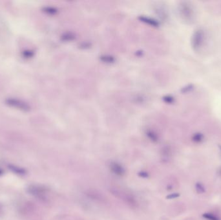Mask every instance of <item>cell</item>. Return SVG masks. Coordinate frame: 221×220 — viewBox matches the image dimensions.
Here are the masks:
<instances>
[{
	"label": "cell",
	"mask_w": 221,
	"mask_h": 220,
	"mask_svg": "<svg viewBox=\"0 0 221 220\" xmlns=\"http://www.w3.org/2000/svg\"><path fill=\"white\" fill-rule=\"evenodd\" d=\"M109 168L113 174H115L116 176H123L126 174L125 169L118 163L111 162L109 165Z\"/></svg>",
	"instance_id": "3957f363"
},
{
	"label": "cell",
	"mask_w": 221,
	"mask_h": 220,
	"mask_svg": "<svg viewBox=\"0 0 221 220\" xmlns=\"http://www.w3.org/2000/svg\"><path fill=\"white\" fill-rule=\"evenodd\" d=\"M205 41V32L202 29H197L194 31L191 37V47L194 51H199Z\"/></svg>",
	"instance_id": "6da1fadb"
},
{
	"label": "cell",
	"mask_w": 221,
	"mask_h": 220,
	"mask_svg": "<svg viewBox=\"0 0 221 220\" xmlns=\"http://www.w3.org/2000/svg\"><path fill=\"white\" fill-rule=\"evenodd\" d=\"M179 196H180V194H179V193H173V194H171L167 196V199H175Z\"/></svg>",
	"instance_id": "ba28073f"
},
{
	"label": "cell",
	"mask_w": 221,
	"mask_h": 220,
	"mask_svg": "<svg viewBox=\"0 0 221 220\" xmlns=\"http://www.w3.org/2000/svg\"><path fill=\"white\" fill-rule=\"evenodd\" d=\"M204 139V136L201 133H196L192 136V141L196 144H200Z\"/></svg>",
	"instance_id": "277c9868"
},
{
	"label": "cell",
	"mask_w": 221,
	"mask_h": 220,
	"mask_svg": "<svg viewBox=\"0 0 221 220\" xmlns=\"http://www.w3.org/2000/svg\"><path fill=\"white\" fill-rule=\"evenodd\" d=\"M195 190L198 194H203L206 192V189L204 186L200 182H197L195 183Z\"/></svg>",
	"instance_id": "5b68a950"
},
{
	"label": "cell",
	"mask_w": 221,
	"mask_h": 220,
	"mask_svg": "<svg viewBox=\"0 0 221 220\" xmlns=\"http://www.w3.org/2000/svg\"><path fill=\"white\" fill-rule=\"evenodd\" d=\"M219 148H220V149L221 150V145H219Z\"/></svg>",
	"instance_id": "30bf717a"
},
{
	"label": "cell",
	"mask_w": 221,
	"mask_h": 220,
	"mask_svg": "<svg viewBox=\"0 0 221 220\" xmlns=\"http://www.w3.org/2000/svg\"><path fill=\"white\" fill-rule=\"evenodd\" d=\"M194 89H195V86H194V85L189 84L187 86H186L184 88H183L182 92L184 93H187V92H191Z\"/></svg>",
	"instance_id": "52a82bcc"
},
{
	"label": "cell",
	"mask_w": 221,
	"mask_h": 220,
	"mask_svg": "<svg viewBox=\"0 0 221 220\" xmlns=\"http://www.w3.org/2000/svg\"><path fill=\"white\" fill-rule=\"evenodd\" d=\"M138 175L141 177L144 178H148V174L146 172H140L138 174Z\"/></svg>",
	"instance_id": "9c48e42d"
},
{
	"label": "cell",
	"mask_w": 221,
	"mask_h": 220,
	"mask_svg": "<svg viewBox=\"0 0 221 220\" xmlns=\"http://www.w3.org/2000/svg\"><path fill=\"white\" fill-rule=\"evenodd\" d=\"M180 11L181 15L186 21H194L195 18V9L193 5L189 2H183L180 7Z\"/></svg>",
	"instance_id": "7a4b0ae2"
},
{
	"label": "cell",
	"mask_w": 221,
	"mask_h": 220,
	"mask_svg": "<svg viewBox=\"0 0 221 220\" xmlns=\"http://www.w3.org/2000/svg\"><path fill=\"white\" fill-rule=\"evenodd\" d=\"M202 217L208 220H220L217 216L211 213H204L202 214Z\"/></svg>",
	"instance_id": "8992f818"
}]
</instances>
